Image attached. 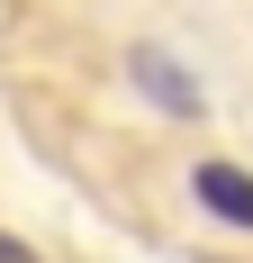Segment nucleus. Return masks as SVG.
Segmentation results:
<instances>
[{"mask_svg":"<svg viewBox=\"0 0 253 263\" xmlns=\"http://www.w3.org/2000/svg\"><path fill=\"white\" fill-rule=\"evenodd\" d=\"M126 82H136V91H145L163 118H199V109H208L199 73H190L181 54H163V46H136V54H126Z\"/></svg>","mask_w":253,"mask_h":263,"instance_id":"obj_1","label":"nucleus"},{"mask_svg":"<svg viewBox=\"0 0 253 263\" xmlns=\"http://www.w3.org/2000/svg\"><path fill=\"white\" fill-rule=\"evenodd\" d=\"M190 191H199V209L253 227V173H235V163H199V173H190Z\"/></svg>","mask_w":253,"mask_h":263,"instance_id":"obj_2","label":"nucleus"},{"mask_svg":"<svg viewBox=\"0 0 253 263\" xmlns=\"http://www.w3.org/2000/svg\"><path fill=\"white\" fill-rule=\"evenodd\" d=\"M0 263H36V254H27V245L9 236V227H0Z\"/></svg>","mask_w":253,"mask_h":263,"instance_id":"obj_3","label":"nucleus"}]
</instances>
